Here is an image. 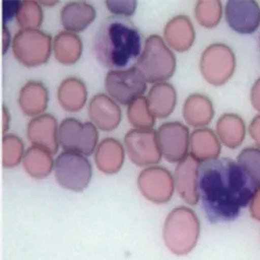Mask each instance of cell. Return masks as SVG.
Listing matches in <instances>:
<instances>
[{
	"label": "cell",
	"mask_w": 260,
	"mask_h": 260,
	"mask_svg": "<svg viewBox=\"0 0 260 260\" xmlns=\"http://www.w3.org/2000/svg\"><path fill=\"white\" fill-rule=\"evenodd\" d=\"M256 185L247 172L231 158H215L199 167V193L211 223L235 220L253 197Z\"/></svg>",
	"instance_id": "cell-1"
},
{
	"label": "cell",
	"mask_w": 260,
	"mask_h": 260,
	"mask_svg": "<svg viewBox=\"0 0 260 260\" xmlns=\"http://www.w3.org/2000/svg\"><path fill=\"white\" fill-rule=\"evenodd\" d=\"M96 59L105 68L127 69L142 53V36L136 25L125 17H108L93 40Z\"/></svg>",
	"instance_id": "cell-2"
},
{
	"label": "cell",
	"mask_w": 260,
	"mask_h": 260,
	"mask_svg": "<svg viewBox=\"0 0 260 260\" xmlns=\"http://www.w3.org/2000/svg\"><path fill=\"white\" fill-rule=\"evenodd\" d=\"M201 233L198 215L186 206L173 209L166 218L162 238L167 249L174 255L189 254L197 246Z\"/></svg>",
	"instance_id": "cell-3"
},
{
	"label": "cell",
	"mask_w": 260,
	"mask_h": 260,
	"mask_svg": "<svg viewBox=\"0 0 260 260\" xmlns=\"http://www.w3.org/2000/svg\"><path fill=\"white\" fill-rule=\"evenodd\" d=\"M147 82H167L176 70V57L162 38L150 36L135 66Z\"/></svg>",
	"instance_id": "cell-4"
},
{
	"label": "cell",
	"mask_w": 260,
	"mask_h": 260,
	"mask_svg": "<svg viewBox=\"0 0 260 260\" xmlns=\"http://www.w3.org/2000/svg\"><path fill=\"white\" fill-rule=\"evenodd\" d=\"M52 47V38L40 29H21L16 34L12 43L16 59L28 68L47 62Z\"/></svg>",
	"instance_id": "cell-5"
},
{
	"label": "cell",
	"mask_w": 260,
	"mask_h": 260,
	"mask_svg": "<svg viewBox=\"0 0 260 260\" xmlns=\"http://www.w3.org/2000/svg\"><path fill=\"white\" fill-rule=\"evenodd\" d=\"M54 176L57 183L68 190L82 191L93 176L92 165L86 156L63 151L54 160Z\"/></svg>",
	"instance_id": "cell-6"
},
{
	"label": "cell",
	"mask_w": 260,
	"mask_h": 260,
	"mask_svg": "<svg viewBox=\"0 0 260 260\" xmlns=\"http://www.w3.org/2000/svg\"><path fill=\"white\" fill-rule=\"evenodd\" d=\"M99 134L92 122L82 123L74 118L63 119L58 128L59 146L69 152L89 156L98 146Z\"/></svg>",
	"instance_id": "cell-7"
},
{
	"label": "cell",
	"mask_w": 260,
	"mask_h": 260,
	"mask_svg": "<svg viewBox=\"0 0 260 260\" xmlns=\"http://www.w3.org/2000/svg\"><path fill=\"white\" fill-rule=\"evenodd\" d=\"M236 59L232 49L222 43L208 46L201 55L200 71L204 79L215 86L225 84L233 75Z\"/></svg>",
	"instance_id": "cell-8"
},
{
	"label": "cell",
	"mask_w": 260,
	"mask_h": 260,
	"mask_svg": "<svg viewBox=\"0 0 260 260\" xmlns=\"http://www.w3.org/2000/svg\"><path fill=\"white\" fill-rule=\"evenodd\" d=\"M105 89L108 96L116 102L129 105L143 97L147 90V81L136 67L112 70L106 74Z\"/></svg>",
	"instance_id": "cell-9"
},
{
	"label": "cell",
	"mask_w": 260,
	"mask_h": 260,
	"mask_svg": "<svg viewBox=\"0 0 260 260\" xmlns=\"http://www.w3.org/2000/svg\"><path fill=\"white\" fill-rule=\"evenodd\" d=\"M124 144L129 159L139 167L156 166L162 157L156 132L153 129L129 130L125 136Z\"/></svg>",
	"instance_id": "cell-10"
},
{
	"label": "cell",
	"mask_w": 260,
	"mask_h": 260,
	"mask_svg": "<svg viewBox=\"0 0 260 260\" xmlns=\"http://www.w3.org/2000/svg\"><path fill=\"white\" fill-rule=\"evenodd\" d=\"M138 187L148 201L155 204H165L171 200L174 193V177L164 167H148L140 173Z\"/></svg>",
	"instance_id": "cell-11"
},
{
	"label": "cell",
	"mask_w": 260,
	"mask_h": 260,
	"mask_svg": "<svg viewBox=\"0 0 260 260\" xmlns=\"http://www.w3.org/2000/svg\"><path fill=\"white\" fill-rule=\"evenodd\" d=\"M156 136L160 153L168 161L178 164L189 154L190 135L182 123H165L156 130Z\"/></svg>",
	"instance_id": "cell-12"
},
{
	"label": "cell",
	"mask_w": 260,
	"mask_h": 260,
	"mask_svg": "<svg viewBox=\"0 0 260 260\" xmlns=\"http://www.w3.org/2000/svg\"><path fill=\"white\" fill-rule=\"evenodd\" d=\"M225 17L234 31L251 35L260 26V7L251 0H230L226 5Z\"/></svg>",
	"instance_id": "cell-13"
},
{
	"label": "cell",
	"mask_w": 260,
	"mask_h": 260,
	"mask_svg": "<svg viewBox=\"0 0 260 260\" xmlns=\"http://www.w3.org/2000/svg\"><path fill=\"white\" fill-rule=\"evenodd\" d=\"M199 167L200 162L188 154L177 164L173 175L177 193L188 205H196L200 201Z\"/></svg>",
	"instance_id": "cell-14"
},
{
	"label": "cell",
	"mask_w": 260,
	"mask_h": 260,
	"mask_svg": "<svg viewBox=\"0 0 260 260\" xmlns=\"http://www.w3.org/2000/svg\"><path fill=\"white\" fill-rule=\"evenodd\" d=\"M58 128L56 119L50 114L32 118L27 125V138L32 146L47 150L52 155L58 151Z\"/></svg>",
	"instance_id": "cell-15"
},
{
	"label": "cell",
	"mask_w": 260,
	"mask_h": 260,
	"mask_svg": "<svg viewBox=\"0 0 260 260\" xmlns=\"http://www.w3.org/2000/svg\"><path fill=\"white\" fill-rule=\"evenodd\" d=\"M89 117L92 123L103 132L116 129L122 118L119 104L108 95L97 94L89 104Z\"/></svg>",
	"instance_id": "cell-16"
},
{
	"label": "cell",
	"mask_w": 260,
	"mask_h": 260,
	"mask_svg": "<svg viewBox=\"0 0 260 260\" xmlns=\"http://www.w3.org/2000/svg\"><path fill=\"white\" fill-rule=\"evenodd\" d=\"M193 25L187 16L179 15L172 18L165 27V42L177 52L187 51L194 42Z\"/></svg>",
	"instance_id": "cell-17"
},
{
	"label": "cell",
	"mask_w": 260,
	"mask_h": 260,
	"mask_svg": "<svg viewBox=\"0 0 260 260\" xmlns=\"http://www.w3.org/2000/svg\"><path fill=\"white\" fill-rule=\"evenodd\" d=\"M221 142L211 129L203 127L193 130L189 140V155L200 164L219 158Z\"/></svg>",
	"instance_id": "cell-18"
},
{
	"label": "cell",
	"mask_w": 260,
	"mask_h": 260,
	"mask_svg": "<svg viewBox=\"0 0 260 260\" xmlns=\"http://www.w3.org/2000/svg\"><path fill=\"white\" fill-rule=\"evenodd\" d=\"M125 152V148L118 140L104 139L95 150V164L104 174H116L124 164Z\"/></svg>",
	"instance_id": "cell-19"
},
{
	"label": "cell",
	"mask_w": 260,
	"mask_h": 260,
	"mask_svg": "<svg viewBox=\"0 0 260 260\" xmlns=\"http://www.w3.org/2000/svg\"><path fill=\"white\" fill-rule=\"evenodd\" d=\"M150 112L155 119L168 118L175 110L177 93L174 86L168 82H159L152 85L147 97Z\"/></svg>",
	"instance_id": "cell-20"
},
{
	"label": "cell",
	"mask_w": 260,
	"mask_h": 260,
	"mask_svg": "<svg viewBox=\"0 0 260 260\" xmlns=\"http://www.w3.org/2000/svg\"><path fill=\"white\" fill-rule=\"evenodd\" d=\"M96 18L95 8L84 2H72L60 12V22L67 31L76 34L84 30Z\"/></svg>",
	"instance_id": "cell-21"
},
{
	"label": "cell",
	"mask_w": 260,
	"mask_h": 260,
	"mask_svg": "<svg viewBox=\"0 0 260 260\" xmlns=\"http://www.w3.org/2000/svg\"><path fill=\"white\" fill-rule=\"evenodd\" d=\"M19 106L22 112L30 117L43 115L48 104V91L40 81H28L19 93Z\"/></svg>",
	"instance_id": "cell-22"
},
{
	"label": "cell",
	"mask_w": 260,
	"mask_h": 260,
	"mask_svg": "<svg viewBox=\"0 0 260 260\" xmlns=\"http://www.w3.org/2000/svg\"><path fill=\"white\" fill-rule=\"evenodd\" d=\"M182 113L186 123L196 128L207 126L214 115L211 100L202 94L189 95L183 104Z\"/></svg>",
	"instance_id": "cell-23"
},
{
	"label": "cell",
	"mask_w": 260,
	"mask_h": 260,
	"mask_svg": "<svg viewBox=\"0 0 260 260\" xmlns=\"http://www.w3.org/2000/svg\"><path fill=\"white\" fill-rule=\"evenodd\" d=\"M88 91L84 82L77 77L63 79L58 86L57 99L64 111L75 113L85 105Z\"/></svg>",
	"instance_id": "cell-24"
},
{
	"label": "cell",
	"mask_w": 260,
	"mask_h": 260,
	"mask_svg": "<svg viewBox=\"0 0 260 260\" xmlns=\"http://www.w3.org/2000/svg\"><path fill=\"white\" fill-rule=\"evenodd\" d=\"M216 136L221 144L235 149L241 146L246 137L244 120L235 114H225L216 123Z\"/></svg>",
	"instance_id": "cell-25"
},
{
	"label": "cell",
	"mask_w": 260,
	"mask_h": 260,
	"mask_svg": "<svg viewBox=\"0 0 260 260\" xmlns=\"http://www.w3.org/2000/svg\"><path fill=\"white\" fill-rule=\"evenodd\" d=\"M22 162L27 174L36 179L48 177L54 170L52 154L36 146H31L25 151Z\"/></svg>",
	"instance_id": "cell-26"
},
{
	"label": "cell",
	"mask_w": 260,
	"mask_h": 260,
	"mask_svg": "<svg viewBox=\"0 0 260 260\" xmlns=\"http://www.w3.org/2000/svg\"><path fill=\"white\" fill-rule=\"evenodd\" d=\"M52 50L60 63L73 64L81 56L82 42L76 34L64 30L55 36Z\"/></svg>",
	"instance_id": "cell-27"
},
{
	"label": "cell",
	"mask_w": 260,
	"mask_h": 260,
	"mask_svg": "<svg viewBox=\"0 0 260 260\" xmlns=\"http://www.w3.org/2000/svg\"><path fill=\"white\" fill-rule=\"evenodd\" d=\"M127 118L136 129H153L155 124V117L150 112L146 97H140L128 105Z\"/></svg>",
	"instance_id": "cell-28"
},
{
	"label": "cell",
	"mask_w": 260,
	"mask_h": 260,
	"mask_svg": "<svg viewBox=\"0 0 260 260\" xmlns=\"http://www.w3.org/2000/svg\"><path fill=\"white\" fill-rule=\"evenodd\" d=\"M16 18L22 29H39L44 20V13L39 3L25 0L21 2Z\"/></svg>",
	"instance_id": "cell-29"
},
{
	"label": "cell",
	"mask_w": 260,
	"mask_h": 260,
	"mask_svg": "<svg viewBox=\"0 0 260 260\" xmlns=\"http://www.w3.org/2000/svg\"><path fill=\"white\" fill-rule=\"evenodd\" d=\"M25 154L24 144L15 135H5L3 139V166L13 169L20 165Z\"/></svg>",
	"instance_id": "cell-30"
},
{
	"label": "cell",
	"mask_w": 260,
	"mask_h": 260,
	"mask_svg": "<svg viewBox=\"0 0 260 260\" xmlns=\"http://www.w3.org/2000/svg\"><path fill=\"white\" fill-rule=\"evenodd\" d=\"M222 5L220 2H198L194 8V16L200 25L213 28L220 23L222 18Z\"/></svg>",
	"instance_id": "cell-31"
},
{
	"label": "cell",
	"mask_w": 260,
	"mask_h": 260,
	"mask_svg": "<svg viewBox=\"0 0 260 260\" xmlns=\"http://www.w3.org/2000/svg\"><path fill=\"white\" fill-rule=\"evenodd\" d=\"M238 164L247 172L257 188L260 187V149L246 148L237 156Z\"/></svg>",
	"instance_id": "cell-32"
},
{
	"label": "cell",
	"mask_w": 260,
	"mask_h": 260,
	"mask_svg": "<svg viewBox=\"0 0 260 260\" xmlns=\"http://www.w3.org/2000/svg\"><path fill=\"white\" fill-rule=\"evenodd\" d=\"M108 11L112 12L114 16L120 17H129L136 13L137 10V2L135 0H125V2H114V0H107L105 2Z\"/></svg>",
	"instance_id": "cell-33"
},
{
	"label": "cell",
	"mask_w": 260,
	"mask_h": 260,
	"mask_svg": "<svg viewBox=\"0 0 260 260\" xmlns=\"http://www.w3.org/2000/svg\"><path fill=\"white\" fill-rule=\"evenodd\" d=\"M21 2H4L3 4V15H4V22L5 25L8 21L12 20L19 10Z\"/></svg>",
	"instance_id": "cell-34"
},
{
	"label": "cell",
	"mask_w": 260,
	"mask_h": 260,
	"mask_svg": "<svg viewBox=\"0 0 260 260\" xmlns=\"http://www.w3.org/2000/svg\"><path fill=\"white\" fill-rule=\"evenodd\" d=\"M248 207L252 218L260 222V187L255 190Z\"/></svg>",
	"instance_id": "cell-35"
},
{
	"label": "cell",
	"mask_w": 260,
	"mask_h": 260,
	"mask_svg": "<svg viewBox=\"0 0 260 260\" xmlns=\"http://www.w3.org/2000/svg\"><path fill=\"white\" fill-rule=\"evenodd\" d=\"M249 134L256 144V147L260 149V115L252 120L249 126Z\"/></svg>",
	"instance_id": "cell-36"
},
{
	"label": "cell",
	"mask_w": 260,
	"mask_h": 260,
	"mask_svg": "<svg viewBox=\"0 0 260 260\" xmlns=\"http://www.w3.org/2000/svg\"><path fill=\"white\" fill-rule=\"evenodd\" d=\"M251 103L257 112L260 113V78L255 81L251 89Z\"/></svg>",
	"instance_id": "cell-37"
},
{
	"label": "cell",
	"mask_w": 260,
	"mask_h": 260,
	"mask_svg": "<svg viewBox=\"0 0 260 260\" xmlns=\"http://www.w3.org/2000/svg\"><path fill=\"white\" fill-rule=\"evenodd\" d=\"M3 44H4V53H6L11 45V34L6 25H4V31H3Z\"/></svg>",
	"instance_id": "cell-38"
},
{
	"label": "cell",
	"mask_w": 260,
	"mask_h": 260,
	"mask_svg": "<svg viewBox=\"0 0 260 260\" xmlns=\"http://www.w3.org/2000/svg\"><path fill=\"white\" fill-rule=\"evenodd\" d=\"M11 121V117L9 115V112L7 110V107H3V126H4V133H6L8 128H9V123Z\"/></svg>",
	"instance_id": "cell-39"
}]
</instances>
